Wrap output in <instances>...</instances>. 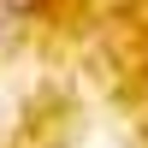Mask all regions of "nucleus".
<instances>
[{"mask_svg":"<svg viewBox=\"0 0 148 148\" xmlns=\"http://www.w3.org/2000/svg\"><path fill=\"white\" fill-rule=\"evenodd\" d=\"M42 0H0V12H36Z\"/></svg>","mask_w":148,"mask_h":148,"instance_id":"obj_1","label":"nucleus"}]
</instances>
